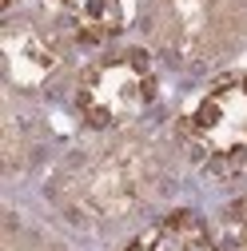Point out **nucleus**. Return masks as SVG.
<instances>
[{
  "mask_svg": "<svg viewBox=\"0 0 247 251\" xmlns=\"http://www.w3.org/2000/svg\"><path fill=\"white\" fill-rule=\"evenodd\" d=\"M168 183L164 151L140 136H116L88 151H76L56 172L52 200L84 227H112L144 211Z\"/></svg>",
  "mask_w": 247,
  "mask_h": 251,
  "instance_id": "1",
  "label": "nucleus"
},
{
  "mask_svg": "<svg viewBox=\"0 0 247 251\" xmlns=\"http://www.w3.org/2000/svg\"><path fill=\"white\" fill-rule=\"evenodd\" d=\"M156 92L160 84L148 52L112 48L76 80V112L100 132H120L151 108Z\"/></svg>",
  "mask_w": 247,
  "mask_h": 251,
  "instance_id": "2",
  "label": "nucleus"
},
{
  "mask_svg": "<svg viewBox=\"0 0 247 251\" xmlns=\"http://www.w3.org/2000/svg\"><path fill=\"white\" fill-rule=\"evenodd\" d=\"M179 140L211 168H247V72L215 80L183 112Z\"/></svg>",
  "mask_w": 247,
  "mask_h": 251,
  "instance_id": "3",
  "label": "nucleus"
},
{
  "mask_svg": "<svg viewBox=\"0 0 247 251\" xmlns=\"http://www.w3.org/2000/svg\"><path fill=\"white\" fill-rule=\"evenodd\" d=\"M247 24L243 0H156L151 32L164 52L188 64H203L227 52Z\"/></svg>",
  "mask_w": 247,
  "mask_h": 251,
  "instance_id": "4",
  "label": "nucleus"
},
{
  "mask_svg": "<svg viewBox=\"0 0 247 251\" xmlns=\"http://www.w3.org/2000/svg\"><path fill=\"white\" fill-rule=\"evenodd\" d=\"M4 60H8V84L12 88H44L64 68V36L60 28L44 20H8L4 28Z\"/></svg>",
  "mask_w": 247,
  "mask_h": 251,
  "instance_id": "5",
  "label": "nucleus"
},
{
  "mask_svg": "<svg viewBox=\"0 0 247 251\" xmlns=\"http://www.w3.org/2000/svg\"><path fill=\"white\" fill-rule=\"evenodd\" d=\"M124 251H223L215 243V235L207 231V224L192 211H172L160 224H151L148 231H140Z\"/></svg>",
  "mask_w": 247,
  "mask_h": 251,
  "instance_id": "6",
  "label": "nucleus"
},
{
  "mask_svg": "<svg viewBox=\"0 0 247 251\" xmlns=\"http://www.w3.org/2000/svg\"><path fill=\"white\" fill-rule=\"evenodd\" d=\"M68 32L84 44H104L124 28V0H60Z\"/></svg>",
  "mask_w": 247,
  "mask_h": 251,
  "instance_id": "7",
  "label": "nucleus"
},
{
  "mask_svg": "<svg viewBox=\"0 0 247 251\" xmlns=\"http://www.w3.org/2000/svg\"><path fill=\"white\" fill-rule=\"evenodd\" d=\"M227 235H231V243L239 251H247V200L227 211Z\"/></svg>",
  "mask_w": 247,
  "mask_h": 251,
  "instance_id": "8",
  "label": "nucleus"
}]
</instances>
